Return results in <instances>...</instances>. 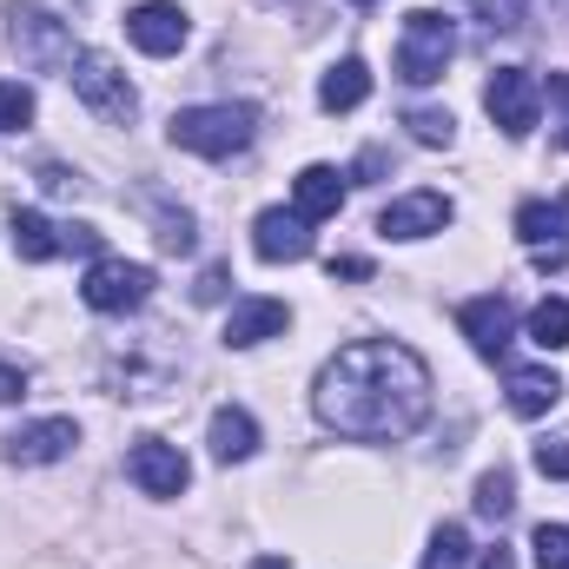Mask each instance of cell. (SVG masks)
I'll return each mask as SVG.
<instances>
[{"label": "cell", "mask_w": 569, "mask_h": 569, "mask_svg": "<svg viewBox=\"0 0 569 569\" xmlns=\"http://www.w3.org/2000/svg\"><path fill=\"white\" fill-rule=\"evenodd\" d=\"M311 405L338 437L398 443V437H411L430 418V371L425 358L411 345H398V338H358L318 371Z\"/></svg>", "instance_id": "obj_1"}, {"label": "cell", "mask_w": 569, "mask_h": 569, "mask_svg": "<svg viewBox=\"0 0 569 569\" xmlns=\"http://www.w3.org/2000/svg\"><path fill=\"white\" fill-rule=\"evenodd\" d=\"M172 146L179 152H199V159H232V152H246L252 133H259V113L252 107H186V113H172Z\"/></svg>", "instance_id": "obj_2"}, {"label": "cell", "mask_w": 569, "mask_h": 569, "mask_svg": "<svg viewBox=\"0 0 569 569\" xmlns=\"http://www.w3.org/2000/svg\"><path fill=\"white\" fill-rule=\"evenodd\" d=\"M450 53H457V27L437 7H411L405 13V40H398V80H411V87L443 80Z\"/></svg>", "instance_id": "obj_3"}, {"label": "cell", "mask_w": 569, "mask_h": 569, "mask_svg": "<svg viewBox=\"0 0 569 569\" xmlns=\"http://www.w3.org/2000/svg\"><path fill=\"white\" fill-rule=\"evenodd\" d=\"M67 80H73V93L100 113V120H113V127H127L133 113H140V93H133V80L107 60V53H73V67H67Z\"/></svg>", "instance_id": "obj_4"}, {"label": "cell", "mask_w": 569, "mask_h": 569, "mask_svg": "<svg viewBox=\"0 0 569 569\" xmlns=\"http://www.w3.org/2000/svg\"><path fill=\"white\" fill-rule=\"evenodd\" d=\"M483 113L510 133V140H530L537 133V113H543V80L530 67H497L490 87H483Z\"/></svg>", "instance_id": "obj_5"}, {"label": "cell", "mask_w": 569, "mask_h": 569, "mask_svg": "<svg viewBox=\"0 0 569 569\" xmlns=\"http://www.w3.org/2000/svg\"><path fill=\"white\" fill-rule=\"evenodd\" d=\"M80 298H87L93 311H107V318L140 311L146 298H152V266H133V259H93V272H87V284H80Z\"/></svg>", "instance_id": "obj_6"}, {"label": "cell", "mask_w": 569, "mask_h": 569, "mask_svg": "<svg viewBox=\"0 0 569 569\" xmlns=\"http://www.w3.org/2000/svg\"><path fill=\"white\" fill-rule=\"evenodd\" d=\"M127 477L140 483L146 497H179V490L192 483V463H186L179 443H166V437H140V443L127 450Z\"/></svg>", "instance_id": "obj_7"}, {"label": "cell", "mask_w": 569, "mask_h": 569, "mask_svg": "<svg viewBox=\"0 0 569 569\" xmlns=\"http://www.w3.org/2000/svg\"><path fill=\"white\" fill-rule=\"evenodd\" d=\"M73 443H80V425L73 418H33V425H20L13 437H0V457L20 463V470H40V463H60Z\"/></svg>", "instance_id": "obj_8"}, {"label": "cell", "mask_w": 569, "mask_h": 569, "mask_svg": "<svg viewBox=\"0 0 569 569\" xmlns=\"http://www.w3.org/2000/svg\"><path fill=\"white\" fill-rule=\"evenodd\" d=\"M457 331L470 338V351H477V358H503V351H510V338H517V311H510V298H503V291H483V298H470V305L457 311Z\"/></svg>", "instance_id": "obj_9"}, {"label": "cell", "mask_w": 569, "mask_h": 569, "mask_svg": "<svg viewBox=\"0 0 569 569\" xmlns=\"http://www.w3.org/2000/svg\"><path fill=\"white\" fill-rule=\"evenodd\" d=\"M186 33H192V20H186V7L179 0H140L133 13H127V40L152 53V60H166V53H179L186 47Z\"/></svg>", "instance_id": "obj_10"}, {"label": "cell", "mask_w": 569, "mask_h": 569, "mask_svg": "<svg viewBox=\"0 0 569 569\" xmlns=\"http://www.w3.org/2000/svg\"><path fill=\"white\" fill-rule=\"evenodd\" d=\"M457 219V206L443 199V192H405V199H391L385 212H378V232L385 239H430V232H443Z\"/></svg>", "instance_id": "obj_11"}, {"label": "cell", "mask_w": 569, "mask_h": 569, "mask_svg": "<svg viewBox=\"0 0 569 569\" xmlns=\"http://www.w3.org/2000/svg\"><path fill=\"white\" fill-rule=\"evenodd\" d=\"M252 252L266 259V266H298V259H311V219H298V212H259L252 219Z\"/></svg>", "instance_id": "obj_12"}, {"label": "cell", "mask_w": 569, "mask_h": 569, "mask_svg": "<svg viewBox=\"0 0 569 569\" xmlns=\"http://www.w3.org/2000/svg\"><path fill=\"white\" fill-rule=\"evenodd\" d=\"M13 27V47H27V60H40V67H73V53H67V33H60V20L53 13H40V7H13L7 13Z\"/></svg>", "instance_id": "obj_13"}, {"label": "cell", "mask_w": 569, "mask_h": 569, "mask_svg": "<svg viewBox=\"0 0 569 569\" xmlns=\"http://www.w3.org/2000/svg\"><path fill=\"white\" fill-rule=\"evenodd\" d=\"M284 325H291V311H284L279 298H239V305L226 311V345H232V351H252V345L279 338Z\"/></svg>", "instance_id": "obj_14"}, {"label": "cell", "mask_w": 569, "mask_h": 569, "mask_svg": "<svg viewBox=\"0 0 569 569\" xmlns=\"http://www.w3.org/2000/svg\"><path fill=\"white\" fill-rule=\"evenodd\" d=\"M338 206H345V172L338 166H305L298 179H291V212L298 219H338Z\"/></svg>", "instance_id": "obj_15"}, {"label": "cell", "mask_w": 569, "mask_h": 569, "mask_svg": "<svg viewBox=\"0 0 569 569\" xmlns=\"http://www.w3.org/2000/svg\"><path fill=\"white\" fill-rule=\"evenodd\" d=\"M517 239L530 252H569V192L563 199H530L517 212Z\"/></svg>", "instance_id": "obj_16"}, {"label": "cell", "mask_w": 569, "mask_h": 569, "mask_svg": "<svg viewBox=\"0 0 569 569\" xmlns=\"http://www.w3.org/2000/svg\"><path fill=\"white\" fill-rule=\"evenodd\" d=\"M7 232H13V252H20L27 266H47V259H60V252H67V232H60L47 212H13V219H7Z\"/></svg>", "instance_id": "obj_17"}, {"label": "cell", "mask_w": 569, "mask_h": 569, "mask_svg": "<svg viewBox=\"0 0 569 569\" xmlns=\"http://www.w3.org/2000/svg\"><path fill=\"white\" fill-rule=\"evenodd\" d=\"M252 450H259V418L239 411V405H219L212 411V457L219 463H246Z\"/></svg>", "instance_id": "obj_18"}, {"label": "cell", "mask_w": 569, "mask_h": 569, "mask_svg": "<svg viewBox=\"0 0 569 569\" xmlns=\"http://www.w3.org/2000/svg\"><path fill=\"white\" fill-rule=\"evenodd\" d=\"M371 100V67L365 60H338L325 80H318V107L325 113H351V107H365Z\"/></svg>", "instance_id": "obj_19"}, {"label": "cell", "mask_w": 569, "mask_h": 569, "mask_svg": "<svg viewBox=\"0 0 569 569\" xmlns=\"http://www.w3.org/2000/svg\"><path fill=\"white\" fill-rule=\"evenodd\" d=\"M557 398H563V378H557V371H543V365L510 371V411H517V418H543Z\"/></svg>", "instance_id": "obj_20"}, {"label": "cell", "mask_w": 569, "mask_h": 569, "mask_svg": "<svg viewBox=\"0 0 569 569\" xmlns=\"http://www.w3.org/2000/svg\"><path fill=\"white\" fill-rule=\"evenodd\" d=\"M418 569H470V530H463V523H437Z\"/></svg>", "instance_id": "obj_21"}, {"label": "cell", "mask_w": 569, "mask_h": 569, "mask_svg": "<svg viewBox=\"0 0 569 569\" xmlns=\"http://www.w3.org/2000/svg\"><path fill=\"white\" fill-rule=\"evenodd\" d=\"M530 345L563 351V345H569V298H543V305L530 311Z\"/></svg>", "instance_id": "obj_22"}, {"label": "cell", "mask_w": 569, "mask_h": 569, "mask_svg": "<svg viewBox=\"0 0 569 569\" xmlns=\"http://www.w3.org/2000/svg\"><path fill=\"white\" fill-rule=\"evenodd\" d=\"M510 503H517V483H510V470H483V477H477V510L503 523V517H510Z\"/></svg>", "instance_id": "obj_23"}, {"label": "cell", "mask_w": 569, "mask_h": 569, "mask_svg": "<svg viewBox=\"0 0 569 569\" xmlns=\"http://www.w3.org/2000/svg\"><path fill=\"white\" fill-rule=\"evenodd\" d=\"M463 7H470L490 33H517V27L530 20V0H463Z\"/></svg>", "instance_id": "obj_24"}, {"label": "cell", "mask_w": 569, "mask_h": 569, "mask_svg": "<svg viewBox=\"0 0 569 569\" xmlns=\"http://www.w3.org/2000/svg\"><path fill=\"white\" fill-rule=\"evenodd\" d=\"M405 127H411V140H418V146H450V140H457V120H450V113H437V107H411V113H405Z\"/></svg>", "instance_id": "obj_25"}, {"label": "cell", "mask_w": 569, "mask_h": 569, "mask_svg": "<svg viewBox=\"0 0 569 569\" xmlns=\"http://www.w3.org/2000/svg\"><path fill=\"white\" fill-rule=\"evenodd\" d=\"M530 550H537V569H569V530L563 523H537Z\"/></svg>", "instance_id": "obj_26"}, {"label": "cell", "mask_w": 569, "mask_h": 569, "mask_svg": "<svg viewBox=\"0 0 569 569\" xmlns=\"http://www.w3.org/2000/svg\"><path fill=\"white\" fill-rule=\"evenodd\" d=\"M33 120V93L20 80H0V133H20Z\"/></svg>", "instance_id": "obj_27"}, {"label": "cell", "mask_w": 569, "mask_h": 569, "mask_svg": "<svg viewBox=\"0 0 569 569\" xmlns=\"http://www.w3.org/2000/svg\"><path fill=\"white\" fill-rule=\"evenodd\" d=\"M537 470H543V477H557V483H569V437L537 443Z\"/></svg>", "instance_id": "obj_28"}, {"label": "cell", "mask_w": 569, "mask_h": 569, "mask_svg": "<svg viewBox=\"0 0 569 569\" xmlns=\"http://www.w3.org/2000/svg\"><path fill=\"white\" fill-rule=\"evenodd\" d=\"M20 398H27V371L0 358V405H20Z\"/></svg>", "instance_id": "obj_29"}, {"label": "cell", "mask_w": 569, "mask_h": 569, "mask_svg": "<svg viewBox=\"0 0 569 569\" xmlns=\"http://www.w3.org/2000/svg\"><path fill=\"white\" fill-rule=\"evenodd\" d=\"M192 298H199V305H219V298H226V266H206V279L192 284Z\"/></svg>", "instance_id": "obj_30"}, {"label": "cell", "mask_w": 569, "mask_h": 569, "mask_svg": "<svg viewBox=\"0 0 569 569\" xmlns=\"http://www.w3.org/2000/svg\"><path fill=\"white\" fill-rule=\"evenodd\" d=\"M67 252H100V232L93 226H67Z\"/></svg>", "instance_id": "obj_31"}, {"label": "cell", "mask_w": 569, "mask_h": 569, "mask_svg": "<svg viewBox=\"0 0 569 569\" xmlns=\"http://www.w3.org/2000/svg\"><path fill=\"white\" fill-rule=\"evenodd\" d=\"M550 100L563 107V127H569V73H550ZM563 146H569V133H563Z\"/></svg>", "instance_id": "obj_32"}, {"label": "cell", "mask_w": 569, "mask_h": 569, "mask_svg": "<svg viewBox=\"0 0 569 569\" xmlns=\"http://www.w3.org/2000/svg\"><path fill=\"white\" fill-rule=\"evenodd\" d=\"M331 279H371V266L365 259H331Z\"/></svg>", "instance_id": "obj_33"}, {"label": "cell", "mask_w": 569, "mask_h": 569, "mask_svg": "<svg viewBox=\"0 0 569 569\" xmlns=\"http://www.w3.org/2000/svg\"><path fill=\"white\" fill-rule=\"evenodd\" d=\"M477 569H517V557H510V550L497 543V550H483V557H477Z\"/></svg>", "instance_id": "obj_34"}, {"label": "cell", "mask_w": 569, "mask_h": 569, "mask_svg": "<svg viewBox=\"0 0 569 569\" xmlns=\"http://www.w3.org/2000/svg\"><path fill=\"white\" fill-rule=\"evenodd\" d=\"M252 569H291V563H284V557H259Z\"/></svg>", "instance_id": "obj_35"}]
</instances>
